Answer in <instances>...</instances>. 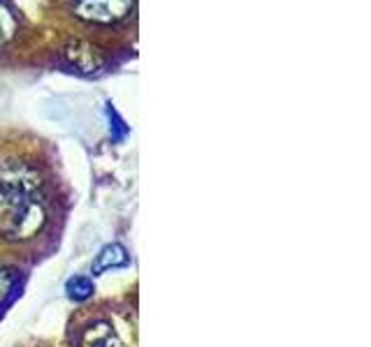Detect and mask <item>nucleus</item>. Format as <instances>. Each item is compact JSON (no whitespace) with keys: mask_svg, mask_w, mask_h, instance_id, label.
<instances>
[{"mask_svg":"<svg viewBox=\"0 0 371 347\" xmlns=\"http://www.w3.org/2000/svg\"><path fill=\"white\" fill-rule=\"evenodd\" d=\"M77 347H126L123 338L107 320L88 322L77 336Z\"/></svg>","mask_w":371,"mask_h":347,"instance_id":"3","label":"nucleus"},{"mask_svg":"<svg viewBox=\"0 0 371 347\" xmlns=\"http://www.w3.org/2000/svg\"><path fill=\"white\" fill-rule=\"evenodd\" d=\"M16 31V19L3 0H0V46H5Z\"/></svg>","mask_w":371,"mask_h":347,"instance_id":"7","label":"nucleus"},{"mask_svg":"<svg viewBox=\"0 0 371 347\" xmlns=\"http://www.w3.org/2000/svg\"><path fill=\"white\" fill-rule=\"evenodd\" d=\"M68 294L74 301H83V299H88L93 294V283L88 278H72L68 283Z\"/></svg>","mask_w":371,"mask_h":347,"instance_id":"8","label":"nucleus"},{"mask_svg":"<svg viewBox=\"0 0 371 347\" xmlns=\"http://www.w3.org/2000/svg\"><path fill=\"white\" fill-rule=\"evenodd\" d=\"M49 222L40 192L0 185V237L12 243L35 239Z\"/></svg>","mask_w":371,"mask_h":347,"instance_id":"1","label":"nucleus"},{"mask_svg":"<svg viewBox=\"0 0 371 347\" xmlns=\"http://www.w3.org/2000/svg\"><path fill=\"white\" fill-rule=\"evenodd\" d=\"M135 0H72V14L88 24H118L133 12Z\"/></svg>","mask_w":371,"mask_h":347,"instance_id":"2","label":"nucleus"},{"mask_svg":"<svg viewBox=\"0 0 371 347\" xmlns=\"http://www.w3.org/2000/svg\"><path fill=\"white\" fill-rule=\"evenodd\" d=\"M126 264H128L126 248L118 246V243H111V246L100 250L96 264H93V274H100V271H109V269H118V266H126Z\"/></svg>","mask_w":371,"mask_h":347,"instance_id":"6","label":"nucleus"},{"mask_svg":"<svg viewBox=\"0 0 371 347\" xmlns=\"http://www.w3.org/2000/svg\"><path fill=\"white\" fill-rule=\"evenodd\" d=\"M16 285V271L14 269H0V299H5L12 287Z\"/></svg>","mask_w":371,"mask_h":347,"instance_id":"9","label":"nucleus"},{"mask_svg":"<svg viewBox=\"0 0 371 347\" xmlns=\"http://www.w3.org/2000/svg\"><path fill=\"white\" fill-rule=\"evenodd\" d=\"M0 185L16 187V190H28V192H40L42 181L35 170H31L24 162L7 160L0 165Z\"/></svg>","mask_w":371,"mask_h":347,"instance_id":"4","label":"nucleus"},{"mask_svg":"<svg viewBox=\"0 0 371 347\" xmlns=\"http://www.w3.org/2000/svg\"><path fill=\"white\" fill-rule=\"evenodd\" d=\"M65 56L70 58V63L77 68L79 72H96L102 65V56L96 46H91L86 42H74L68 46Z\"/></svg>","mask_w":371,"mask_h":347,"instance_id":"5","label":"nucleus"}]
</instances>
